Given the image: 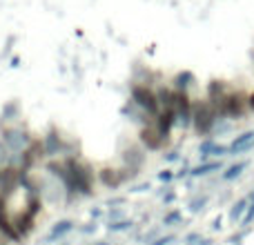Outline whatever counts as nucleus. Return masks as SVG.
<instances>
[{
    "label": "nucleus",
    "mask_w": 254,
    "mask_h": 245,
    "mask_svg": "<svg viewBox=\"0 0 254 245\" xmlns=\"http://www.w3.org/2000/svg\"><path fill=\"white\" fill-rule=\"evenodd\" d=\"M248 105H250L252 110H254V94H250V98H248Z\"/></svg>",
    "instance_id": "1"
}]
</instances>
